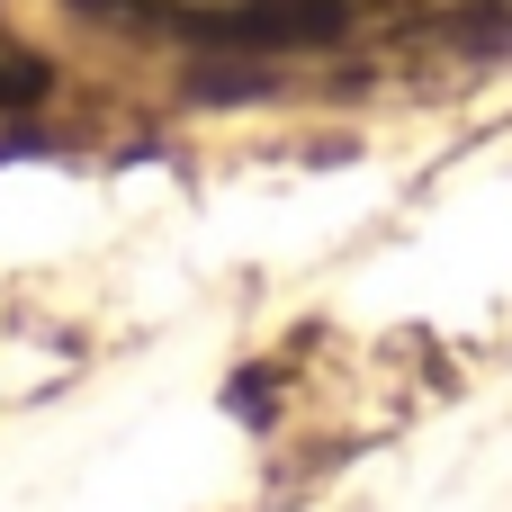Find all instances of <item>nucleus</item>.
<instances>
[{
  "label": "nucleus",
  "mask_w": 512,
  "mask_h": 512,
  "mask_svg": "<svg viewBox=\"0 0 512 512\" xmlns=\"http://www.w3.org/2000/svg\"><path fill=\"white\" fill-rule=\"evenodd\" d=\"M36 99H45V72L0 36V135H9V117H18V108H36Z\"/></svg>",
  "instance_id": "obj_1"
}]
</instances>
